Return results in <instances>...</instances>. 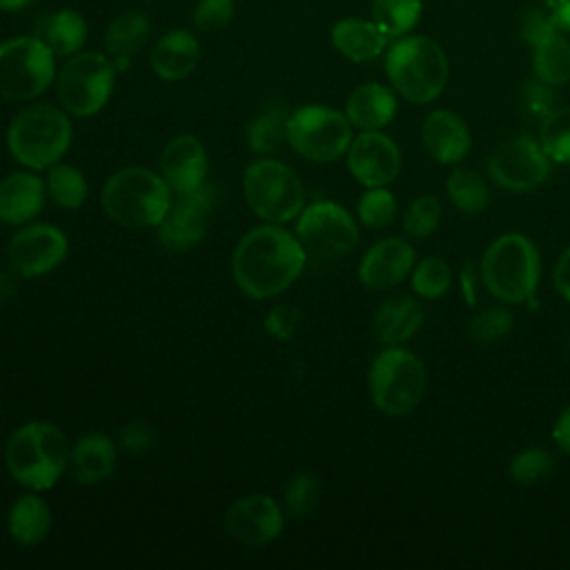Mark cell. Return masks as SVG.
<instances>
[{
  "label": "cell",
  "instance_id": "obj_20",
  "mask_svg": "<svg viewBox=\"0 0 570 570\" xmlns=\"http://www.w3.org/2000/svg\"><path fill=\"white\" fill-rule=\"evenodd\" d=\"M47 187L33 169H18L0 178V223L22 227L38 218L45 207Z\"/></svg>",
  "mask_w": 570,
  "mask_h": 570
},
{
  "label": "cell",
  "instance_id": "obj_6",
  "mask_svg": "<svg viewBox=\"0 0 570 570\" xmlns=\"http://www.w3.org/2000/svg\"><path fill=\"white\" fill-rule=\"evenodd\" d=\"M479 274L494 298L512 305L530 303L541 276L539 249L523 234H503L483 252Z\"/></svg>",
  "mask_w": 570,
  "mask_h": 570
},
{
  "label": "cell",
  "instance_id": "obj_21",
  "mask_svg": "<svg viewBox=\"0 0 570 570\" xmlns=\"http://www.w3.org/2000/svg\"><path fill=\"white\" fill-rule=\"evenodd\" d=\"M421 142L436 163L454 165L470 154L472 136L463 118L452 111L436 109L423 120Z\"/></svg>",
  "mask_w": 570,
  "mask_h": 570
},
{
  "label": "cell",
  "instance_id": "obj_46",
  "mask_svg": "<svg viewBox=\"0 0 570 570\" xmlns=\"http://www.w3.org/2000/svg\"><path fill=\"white\" fill-rule=\"evenodd\" d=\"M151 441H154V430L147 423L131 421L120 430V445L129 452H142L151 445Z\"/></svg>",
  "mask_w": 570,
  "mask_h": 570
},
{
  "label": "cell",
  "instance_id": "obj_53",
  "mask_svg": "<svg viewBox=\"0 0 570 570\" xmlns=\"http://www.w3.org/2000/svg\"><path fill=\"white\" fill-rule=\"evenodd\" d=\"M568 350H570V336H568Z\"/></svg>",
  "mask_w": 570,
  "mask_h": 570
},
{
  "label": "cell",
  "instance_id": "obj_15",
  "mask_svg": "<svg viewBox=\"0 0 570 570\" xmlns=\"http://www.w3.org/2000/svg\"><path fill=\"white\" fill-rule=\"evenodd\" d=\"M214 196L207 183L196 191L176 194V200H171V207L158 223L160 245L174 254L191 252L207 234Z\"/></svg>",
  "mask_w": 570,
  "mask_h": 570
},
{
  "label": "cell",
  "instance_id": "obj_4",
  "mask_svg": "<svg viewBox=\"0 0 570 570\" xmlns=\"http://www.w3.org/2000/svg\"><path fill=\"white\" fill-rule=\"evenodd\" d=\"M174 191L165 178L147 167H122L114 171L100 191V205L109 220L129 229L158 227L171 207Z\"/></svg>",
  "mask_w": 570,
  "mask_h": 570
},
{
  "label": "cell",
  "instance_id": "obj_41",
  "mask_svg": "<svg viewBox=\"0 0 570 570\" xmlns=\"http://www.w3.org/2000/svg\"><path fill=\"white\" fill-rule=\"evenodd\" d=\"M321 499V488H318V481L316 476L307 474V472H301L296 476H292L285 485V492H283V501H285V510L292 514V517H305L309 514L316 503Z\"/></svg>",
  "mask_w": 570,
  "mask_h": 570
},
{
  "label": "cell",
  "instance_id": "obj_17",
  "mask_svg": "<svg viewBox=\"0 0 570 570\" xmlns=\"http://www.w3.org/2000/svg\"><path fill=\"white\" fill-rule=\"evenodd\" d=\"M347 169L363 187H385L401 171V151L396 142L379 131H361L352 138L347 151Z\"/></svg>",
  "mask_w": 570,
  "mask_h": 570
},
{
  "label": "cell",
  "instance_id": "obj_11",
  "mask_svg": "<svg viewBox=\"0 0 570 570\" xmlns=\"http://www.w3.org/2000/svg\"><path fill=\"white\" fill-rule=\"evenodd\" d=\"M56 56L31 33L0 42V98L29 102L56 80Z\"/></svg>",
  "mask_w": 570,
  "mask_h": 570
},
{
  "label": "cell",
  "instance_id": "obj_52",
  "mask_svg": "<svg viewBox=\"0 0 570 570\" xmlns=\"http://www.w3.org/2000/svg\"><path fill=\"white\" fill-rule=\"evenodd\" d=\"M36 0H0V11H22L29 4H33Z\"/></svg>",
  "mask_w": 570,
  "mask_h": 570
},
{
  "label": "cell",
  "instance_id": "obj_30",
  "mask_svg": "<svg viewBox=\"0 0 570 570\" xmlns=\"http://www.w3.org/2000/svg\"><path fill=\"white\" fill-rule=\"evenodd\" d=\"M7 530L18 546H38L51 530V510L36 492L20 494L7 510Z\"/></svg>",
  "mask_w": 570,
  "mask_h": 570
},
{
  "label": "cell",
  "instance_id": "obj_47",
  "mask_svg": "<svg viewBox=\"0 0 570 570\" xmlns=\"http://www.w3.org/2000/svg\"><path fill=\"white\" fill-rule=\"evenodd\" d=\"M552 281H554V287H557L559 296L570 303V247H566L563 254L559 256V261L554 265Z\"/></svg>",
  "mask_w": 570,
  "mask_h": 570
},
{
  "label": "cell",
  "instance_id": "obj_31",
  "mask_svg": "<svg viewBox=\"0 0 570 570\" xmlns=\"http://www.w3.org/2000/svg\"><path fill=\"white\" fill-rule=\"evenodd\" d=\"M534 76L548 85L561 87L570 80V40L554 31L532 47Z\"/></svg>",
  "mask_w": 570,
  "mask_h": 570
},
{
  "label": "cell",
  "instance_id": "obj_1",
  "mask_svg": "<svg viewBox=\"0 0 570 570\" xmlns=\"http://www.w3.org/2000/svg\"><path fill=\"white\" fill-rule=\"evenodd\" d=\"M307 254L296 234L278 223H263L240 236L232 254L236 287L254 298L281 296L303 274Z\"/></svg>",
  "mask_w": 570,
  "mask_h": 570
},
{
  "label": "cell",
  "instance_id": "obj_23",
  "mask_svg": "<svg viewBox=\"0 0 570 570\" xmlns=\"http://www.w3.org/2000/svg\"><path fill=\"white\" fill-rule=\"evenodd\" d=\"M116 441L102 432H87L69 448V470L82 485H96L116 470Z\"/></svg>",
  "mask_w": 570,
  "mask_h": 570
},
{
  "label": "cell",
  "instance_id": "obj_19",
  "mask_svg": "<svg viewBox=\"0 0 570 570\" xmlns=\"http://www.w3.org/2000/svg\"><path fill=\"white\" fill-rule=\"evenodd\" d=\"M414 269V249L405 238L387 236L370 245L358 263V281L367 289H390Z\"/></svg>",
  "mask_w": 570,
  "mask_h": 570
},
{
  "label": "cell",
  "instance_id": "obj_26",
  "mask_svg": "<svg viewBox=\"0 0 570 570\" xmlns=\"http://www.w3.org/2000/svg\"><path fill=\"white\" fill-rule=\"evenodd\" d=\"M33 36L56 58H69L78 53L87 42V20L71 7L56 9L36 22Z\"/></svg>",
  "mask_w": 570,
  "mask_h": 570
},
{
  "label": "cell",
  "instance_id": "obj_44",
  "mask_svg": "<svg viewBox=\"0 0 570 570\" xmlns=\"http://www.w3.org/2000/svg\"><path fill=\"white\" fill-rule=\"evenodd\" d=\"M521 105H523V111L530 116V118H537V120H543L548 114H552L557 107H559V96L554 91V85H548L543 80H530L525 87H523V94H521Z\"/></svg>",
  "mask_w": 570,
  "mask_h": 570
},
{
  "label": "cell",
  "instance_id": "obj_3",
  "mask_svg": "<svg viewBox=\"0 0 570 570\" xmlns=\"http://www.w3.org/2000/svg\"><path fill=\"white\" fill-rule=\"evenodd\" d=\"M73 127L62 107L31 102L13 114L7 127V149L11 158L33 171L49 169L71 147Z\"/></svg>",
  "mask_w": 570,
  "mask_h": 570
},
{
  "label": "cell",
  "instance_id": "obj_37",
  "mask_svg": "<svg viewBox=\"0 0 570 570\" xmlns=\"http://www.w3.org/2000/svg\"><path fill=\"white\" fill-rule=\"evenodd\" d=\"M356 214L367 229H385L396 218V198L385 187H367L358 198Z\"/></svg>",
  "mask_w": 570,
  "mask_h": 570
},
{
  "label": "cell",
  "instance_id": "obj_36",
  "mask_svg": "<svg viewBox=\"0 0 570 570\" xmlns=\"http://www.w3.org/2000/svg\"><path fill=\"white\" fill-rule=\"evenodd\" d=\"M512 325L514 316L510 309L501 305H488L472 316L468 334L476 345H494L512 332Z\"/></svg>",
  "mask_w": 570,
  "mask_h": 570
},
{
  "label": "cell",
  "instance_id": "obj_33",
  "mask_svg": "<svg viewBox=\"0 0 570 570\" xmlns=\"http://www.w3.org/2000/svg\"><path fill=\"white\" fill-rule=\"evenodd\" d=\"M448 196L463 214H481L490 203V189L485 178L470 167H454L445 183Z\"/></svg>",
  "mask_w": 570,
  "mask_h": 570
},
{
  "label": "cell",
  "instance_id": "obj_16",
  "mask_svg": "<svg viewBox=\"0 0 570 570\" xmlns=\"http://www.w3.org/2000/svg\"><path fill=\"white\" fill-rule=\"evenodd\" d=\"M285 525V517L274 497L252 492L236 499L225 512V532L243 546H265Z\"/></svg>",
  "mask_w": 570,
  "mask_h": 570
},
{
  "label": "cell",
  "instance_id": "obj_50",
  "mask_svg": "<svg viewBox=\"0 0 570 570\" xmlns=\"http://www.w3.org/2000/svg\"><path fill=\"white\" fill-rule=\"evenodd\" d=\"M550 2H552V11H554L559 31H563L568 36L570 33V0H550Z\"/></svg>",
  "mask_w": 570,
  "mask_h": 570
},
{
  "label": "cell",
  "instance_id": "obj_49",
  "mask_svg": "<svg viewBox=\"0 0 570 570\" xmlns=\"http://www.w3.org/2000/svg\"><path fill=\"white\" fill-rule=\"evenodd\" d=\"M479 278H481V274L476 276V272H474V267L468 263L465 267H463V272H461V292H463V296H465V301L470 303V305H474L476 303V292H479Z\"/></svg>",
  "mask_w": 570,
  "mask_h": 570
},
{
  "label": "cell",
  "instance_id": "obj_9",
  "mask_svg": "<svg viewBox=\"0 0 570 570\" xmlns=\"http://www.w3.org/2000/svg\"><path fill=\"white\" fill-rule=\"evenodd\" d=\"M428 385L423 363L399 345L383 350L370 365V399L387 416H405L416 410Z\"/></svg>",
  "mask_w": 570,
  "mask_h": 570
},
{
  "label": "cell",
  "instance_id": "obj_22",
  "mask_svg": "<svg viewBox=\"0 0 570 570\" xmlns=\"http://www.w3.org/2000/svg\"><path fill=\"white\" fill-rule=\"evenodd\" d=\"M200 60V42L187 29L165 31L149 56L151 71L165 82L185 80Z\"/></svg>",
  "mask_w": 570,
  "mask_h": 570
},
{
  "label": "cell",
  "instance_id": "obj_38",
  "mask_svg": "<svg viewBox=\"0 0 570 570\" xmlns=\"http://www.w3.org/2000/svg\"><path fill=\"white\" fill-rule=\"evenodd\" d=\"M452 285V269L443 258H423L412 269V289L423 298H439Z\"/></svg>",
  "mask_w": 570,
  "mask_h": 570
},
{
  "label": "cell",
  "instance_id": "obj_27",
  "mask_svg": "<svg viewBox=\"0 0 570 570\" xmlns=\"http://www.w3.org/2000/svg\"><path fill=\"white\" fill-rule=\"evenodd\" d=\"M423 323V307L412 296H392L383 301L372 316V332L383 345L410 341Z\"/></svg>",
  "mask_w": 570,
  "mask_h": 570
},
{
  "label": "cell",
  "instance_id": "obj_18",
  "mask_svg": "<svg viewBox=\"0 0 570 570\" xmlns=\"http://www.w3.org/2000/svg\"><path fill=\"white\" fill-rule=\"evenodd\" d=\"M207 167V149L194 134L174 136L158 158V174L174 194H189L203 187Z\"/></svg>",
  "mask_w": 570,
  "mask_h": 570
},
{
  "label": "cell",
  "instance_id": "obj_28",
  "mask_svg": "<svg viewBox=\"0 0 570 570\" xmlns=\"http://www.w3.org/2000/svg\"><path fill=\"white\" fill-rule=\"evenodd\" d=\"M151 36V20L142 11H125L105 29V53L114 60L116 71L129 67V60L142 51Z\"/></svg>",
  "mask_w": 570,
  "mask_h": 570
},
{
  "label": "cell",
  "instance_id": "obj_34",
  "mask_svg": "<svg viewBox=\"0 0 570 570\" xmlns=\"http://www.w3.org/2000/svg\"><path fill=\"white\" fill-rule=\"evenodd\" d=\"M372 20L390 40L407 36L423 13V0H372Z\"/></svg>",
  "mask_w": 570,
  "mask_h": 570
},
{
  "label": "cell",
  "instance_id": "obj_5",
  "mask_svg": "<svg viewBox=\"0 0 570 570\" xmlns=\"http://www.w3.org/2000/svg\"><path fill=\"white\" fill-rule=\"evenodd\" d=\"M385 73L401 98L425 105L445 89L450 62L436 40L428 36H401L385 49Z\"/></svg>",
  "mask_w": 570,
  "mask_h": 570
},
{
  "label": "cell",
  "instance_id": "obj_7",
  "mask_svg": "<svg viewBox=\"0 0 570 570\" xmlns=\"http://www.w3.org/2000/svg\"><path fill=\"white\" fill-rule=\"evenodd\" d=\"M243 196L263 223L285 225L305 207V189L298 174L272 156H258L243 171Z\"/></svg>",
  "mask_w": 570,
  "mask_h": 570
},
{
  "label": "cell",
  "instance_id": "obj_51",
  "mask_svg": "<svg viewBox=\"0 0 570 570\" xmlns=\"http://www.w3.org/2000/svg\"><path fill=\"white\" fill-rule=\"evenodd\" d=\"M18 278H20V276H18L13 269H9V272H0V305H2V303H7V301L13 296Z\"/></svg>",
  "mask_w": 570,
  "mask_h": 570
},
{
  "label": "cell",
  "instance_id": "obj_24",
  "mask_svg": "<svg viewBox=\"0 0 570 570\" xmlns=\"http://www.w3.org/2000/svg\"><path fill=\"white\" fill-rule=\"evenodd\" d=\"M345 116L361 131H379L396 116V94L381 82H363L345 98Z\"/></svg>",
  "mask_w": 570,
  "mask_h": 570
},
{
  "label": "cell",
  "instance_id": "obj_2",
  "mask_svg": "<svg viewBox=\"0 0 570 570\" xmlns=\"http://www.w3.org/2000/svg\"><path fill=\"white\" fill-rule=\"evenodd\" d=\"M4 465L11 479L27 490H51L69 468V445L62 430L49 421L18 425L7 439Z\"/></svg>",
  "mask_w": 570,
  "mask_h": 570
},
{
  "label": "cell",
  "instance_id": "obj_42",
  "mask_svg": "<svg viewBox=\"0 0 570 570\" xmlns=\"http://www.w3.org/2000/svg\"><path fill=\"white\" fill-rule=\"evenodd\" d=\"M554 31H559V27H557L550 0L525 7L523 13L519 16V33L530 47H534L537 42H541Z\"/></svg>",
  "mask_w": 570,
  "mask_h": 570
},
{
  "label": "cell",
  "instance_id": "obj_48",
  "mask_svg": "<svg viewBox=\"0 0 570 570\" xmlns=\"http://www.w3.org/2000/svg\"><path fill=\"white\" fill-rule=\"evenodd\" d=\"M552 439L566 454H570V405L559 414L552 430Z\"/></svg>",
  "mask_w": 570,
  "mask_h": 570
},
{
  "label": "cell",
  "instance_id": "obj_29",
  "mask_svg": "<svg viewBox=\"0 0 570 570\" xmlns=\"http://www.w3.org/2000/svg\"><path fill=\"white\" fill-rule=\"evenodd\" d=\"M289 114L292 111L283 98L265 100L247 122V147L256 156H272L283 142H287Z\"/></svg>",
  "mask_w": 570,
  "mask_h": 570
},
{
  "label": "cell",
  "instance_id": "obj_25",
  "mask_svg": "<svg viewBox=\"0 0 570 570\" xmlns=\"http://www.w3.org/2000/svg\"><path fill=\"white\" fill-rule=\"evenodd\" d=\"M330 40L334 49L352 62H370L392 42L372 18H341L334 22Z\"/></svg>",
  "mask_w": 570,
  "mask_h": 570
},
{
  "label": "cell",
  "instance_id": "obj_40",
  "mask_svg": "<svg viewBox=\"0 0 570 570\" xmlns=\"http://www.w3.org/2000/svg\"><path fill=\"white\" fill-rule=\"evenodd\" d=\"M441 223V203L439 198L423 194L410 203L403 214V229L412 238H428L436 232Z\"/></svg>",
  "mask_w": 570,
  "mask_h": 570
},
{
  "label": "cell",
  "instance_id": "obj_43",
  "mask_svg": "<svg viewBox=\"0 0 570 570\" xmlns=\"http://www.w3.org/2000/svg\"><path fill=\"white\" fill-rule=\"evenodd\" d=\"M236 13L234 0H198L194 7V27L205 33L223 31Z\"/></svg>",
  "mask_w": 570,
  "mask_h": 570
},
{
  "label": "cell",
  "instance_id": "obj_8",
  "mask_svg": "<svg viewBox=\"0 0 570 570\" xmlns=\"http://www.w3.org/2000/svg\"><path fill=\"white\" fill-rule=\"evenodd\" d=\"M116 73L114 60L94 49H80L65 58L53 80L60 107L76 118L98 114L111 98Z\"/></svg>",
  "mask_w": 570,
  "mask_h": 570
},
{
  "label": "cell",
  "instance_id": "obj_45",
  "mask_svg": "<svg viewBox=\"0 0 570 570\" xmlns=\"http://www.w3.org/2000/svg\"><path fill=\"white\" fill-rule=\"evenodd\" d=\"M298 309L292 305H274L265 316V330L278 341H289L298 325Z\"/></svg>",
  "mask_w": 570,
  "mask_h": 570
},
{
  "label": "cell",
  "instance_id": "obj_12",
  "mask_svg": "<svg viewBox=\"0 0 570 570\" xmlns=\"http://www.w3.org/2000/svg\"><path fill=\"white\" fill-rule=\"evenodd\" d=\"M307 258L336 261L354 252L358 245V225L354 216L338 203L316 200L305 205L294 229Z\"/></svg>",
  "mask_w": 570,
  "mask_h": 570
},
{
  "label": "cell",
  "instance_id": "obj_14",
  "mask_svg": "<svg viewBox=\"0 0 570 570\" xmlns=\"http://www.w3.org/2000/svg\"><path fill=\"white\" fill-rule=\"evenodd\" d=\"M69 252L65 232L51 223H27L7 243L9 267L20 278H38L53 272Z\"/></svg>",
  "mask_w": 570,
  "mask_h": 570
},
{
  "label": "cell",
  "instance_id": "obj_35",
  "mask_svg": "<svg viewBox=\"0 0 570 570\" xmlns=\"http://www.w3.org/2000/svg\"><path fill=\"white\" fill-rule=\"evenodd\" d=\"M539 142L552 163L570 165V107H557L541 120Z\"/></svg>",
  "mask_w": 570,
  "mask_h": 570
},
{
  "label": "cell",
  "instance_id": "obj_10",
  "mask_svg": "<svg viewBox=\"0 0 570 570\" xmlns=\"http://www.w3.org/2000/svg\"><path fill=\"white\" fill-rule=\"evenodd\" d=\"M352 138V122L334 107L303 105L289 114L287 145L303 160L334 163L345 156Z\"/></svg>",
  "mask_w": 570,
  "mask_h": 570
},
{
  "label": "cell",
  "instance_id": "obj_32",
  "mask_svg": "<svg viewBox=\"0 0 570 570\" xmlns=\"http://www.w3.org/2000/svg\"><path fill=\"white\" fill-rule=\"evenodd\" d=\"M45 187H47V196L62 209H78L85 205L89 196V185L85 174L78 167L62 160H58L47 169Z\"/></svg>",
  "mask_w": 570,
  "mask_h": 570
},
{
  "label": "cell",
  "instance_id": "obj_13",
  "mask_svg": "<svg viewBox=\"0 0 570 570\" xmlns=\"http://www.w3.org/2000/svg\"><path fill=\"white\" fill-rule=\"evenodd\" d=\"M550 163L539 140L512 136L488 156V174L508 191H532L548 178Z\"/></svg>",
  "mask_w": 570,
  "mask_h": 570
},
{
  "label": "cell",
  "instance_id": "obj_39",
  "mask_svg": "<svg viewBox=\"0 0 570 570\" xmlns=\"http://www.w3.org/2000/svg\"><path fill=\"white\" fill-rule=\"evenodd\" d=\"M554 470V456L546 448H525L510 461V476L521 485H532L550 476Z\"/></svg>",
  "mask_w": 570,
  "mask_h": 570
}]
</instances>
